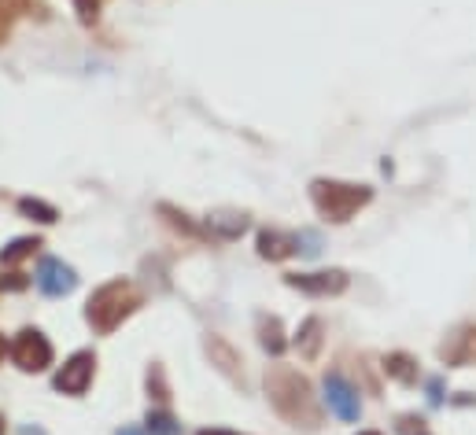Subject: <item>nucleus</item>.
I'll return each mask as SVG.
<instances>
[{
  "label": "nucleus",
  "mask_w": 476,
  "mask_h": 435,
  "mask_svg": "<svg viewBox=\"0 0 476 435\" xmlns=\"http://www.w3.org/2000/svg\"><path fill=\"white\" fill-rule=\"evenodd\" d=\"M0 5H5V8H26L30 0H0Z\"/></svg>",
  "instance_id": "24"
},
{
  "label": "nucleus",
  "mask_w": 476,
  "mask_h": 435,
  "mask_svg": "<svg viewBox=\"0 0 476 435\" xmlns=\"http://www.w3.org/2000/svg\"><path fill=\"white\" fill-rule=\"evenodd\" d=\"M118 435H145V431H137V428H122Z\"/></svg>",
  "instance_id": "27"
},
{
  "label": "nucleus",
  "mask_w": 476,
  "mask_h": 435,
  "mask_svg": "<svg viewBox=\"0 0 476 435\" xmlns=\"http://www.w3.org/2000/svg\"><path fill=\"white\" fill-rule=\"evenodd\" d=\"M75 284H78V277H75V269L66 266V262H59V258H41V266H37V288H41L45 296L59 299V296H66V292H75Z\"/></svg>",
  "instance_id": "8"
},
{
  "label": "nucleus",
  "mask_w": 476,
  "mask_h": 435,
  "mask_svg": "<svg viewBox=\"0 0 476 435\" xmlns=\"http://www.w3.org/2000/svg\"><path fill=\"white\" fill-rule=\"evenodd\" d=\"M359 435H380V431H359Z\"/></svg>",
  "instance_id": "30"
},
{
  "label": "nucleus",
  "mask_w": 476,
  "mask_h": 435,
  "mask_svg": "<svg viewBox=\"0 0 476 435\" xmlns=\"http://www.w3.org/2000/svg\"><path fill=\"white\" fill-rule=\"evenodd\" d=\"M199 435H237V431H229V428H208V431H199Z\"/></svg>",
  "instance_id": "25"
},
{
  "label": "nucleus",
  "mask_w": 476,
  "mask_h": 435,
  "mask_svg": "<svg viewBox=\"0 0 476 435\" xmlns=\"http://www.w3.org/2000/svg\"><path fill=\"white\" fill-rule=\"evenodd\" d=\"M255 332H258V343H262V350H269V354H285V329H281V318L278 314H258L255 318Z\"/></svg>",
  "instance_id": "11"
},
{
  "label": "nucleus",
  "mask_w": 476,
  "mask_h": 435,
  "mask_svg": "<svg viewBox=\"0 0 476 435\" xmlns=\"http://www.w3.org/2000/svg\"><path fill=\"white\" fill-rule=\"evenodd\" d=\"M23 435H45V431H41V428H26Z\"/></svg>",
  "instance_id": "28"
},
{
  "label": "nucleus",
  "mask_w": 476,
  "mask_h": 435,
  "mask_svg": "<svg viewBox=\"0 0 476 435\" xmlns=\"http://www.w3.org/2000/svg\"><path fill=\"white\" fill-rule=\"evenodd\" d=\"M310 199H314L318 214L329 218V222H348V218H355L373 199V192L366 185H348V181H325V177H318L310 185Z\"/></svg>",
  "instance_id": "3"
},
{
  "label": "nucleus",
  "mask_w": 476,
  "mask_h": 435,
  "mask_svg": "<svg viewBox=\"0 0 476 435\" xmlns=\"http://www.w3.org/2000/svg\"><path fill=\"white\" fill-rule=\"evenodd\" d=\"M296 251H303V255H310V258H314V255L321 251V244H318V237H314V233H299V237H296Z\"/></svg>",
  "instance_id": "21"
},
{
  "label": "nucleus",
  "mask_w": 476,
  "mask_h": 435,
  "mask_svg": "<svg viewBox=\"0 0 476 435\" xmlns=\"http://www.w3.org/2000/svg\"><path fill=\"white\" fill-rule=\"evenodd\" d=\"M0 435H5V417H0Z\"/></svg>",
  "instance_id": "29"
},
{
  "label": "nucleus",
  "mask_w": 476,
  "mask_h": 435,
  "mask_svg": "<svg viewBox=\"0 0 476 435\" xmlns=\"http://www.w3.org/2000/svg\"><path fill=\"white\" fill-rule=\"evenodd\" d=\"M75 5H78V15H82V23H96L100 0H75Z\"/></svg>",
  "instance_id": "22"
},
{
  "label": "nucleus",
  "mask_w": 476,
  "mask_h": 435,
  "mask_svg": "<svg viewBox=\"0 0 476 435\" xmlns=\"http://www.w3.org/2000/svg\"><path fill=\"white\" fill-rule=\"evenodd\" d=\"M5 354H8V339H5V332H0V361H5Z\"/></svg>",
  "instance_id": "26"
},
{
  "label": "nucleus",
  "mask_w": 476,
  "mask_h": 435,
  "mask_svg": "<svg viewBox=\"0 0 476 435\" xmlns=\"http://www.w3.org/2000/svg\"><path fill=\"white\" fill-rule=\"evenodd\" d=\"M429 402H432V406L443 402V380H429Z\"/></svg>",
  "instance_id": "23"
},
{
  "label": "nucleus",
  "mask_w": 476,
  "mask_h": 435,
  "mask_svg": "<svg viewBox=\"0 0 476 435\" xmlns=\"http://www.w3.org/2000/svg\"><path fill=\"white\" fill-rule=\"evenodd\" d=\"M440 358L447 361V366H472V361H476V325L458 329V332L440 347Z\"/></svg>",
  "instance_id": "9"
},
{
  "label": "nucleus",
  "mask_w": 476,
  "mask_h": 435,
  "mask_svg": "<svg viewBox=\"0 0 476 435\" xmlns=\"http://www.w3.org/2000/svg\"><path fill=\"white\" fill-rule=\"evenodd\" d=\"M244 229H248V218H244V214H233V210L208 218V237H215V240H237Z\"/></svg>",
  "instance_id": "13"
},
{
  "label": "nucleus",
  "mask_w": 476,
  "mask_h": 435,
  "mask_svg": "<svg viewBox=\"0 0 476 435\" xmlns=\"http://www.w3.org/2000/svg\"><path fill=\"white\" fill-rule=\"evenodd\" d=\"M145 424H148V431H152V435H181V424H177L167 410H152Z\"/></svg>",
  "instance_id": "18"
},
{
  "label": "nucleus",
  "mask_w": 476,
  "mask_h": 435,
  "mask_svg": "<svg viewBox=\"0 0 476 435\" xmlns=\"http://www.w3.org/2000/svg\"><path fill=\"white\" fill-rule=\"evenodd\" d=\"M325 402H329V410L339 417V420H348V424H355L359 417H362V402H359V391L339 377V373H329L325 377Z\"/></svg>",
  "instance_id": "7"
},
{
  "label": "nucleus",
  "mask_w": 476,
  "mask_h": 435,
  "mask_svg": "<svg viewBox=\"0 0 476 435\" xmlns=\"http://www.w3.org/2000/svg\"><path fill=\"white\" fill-rule=\"evenodd\" d=\"M159 214H163V218H167V222H170V226H174V229H181V233H185V237H199V229H196V226H192V222H188V218H185V214H181V210H174V207H170V203H159Z\"/></svg>",
  "instance_id": "19"
},
{
  "label": "nucleus",
  "mask_w": 476,
  "mask_h": 435,
  "mask_svg": "<svg viewBox=\"0 0 476 435\" xmlns=\"http://www.w3.org/2000/svg\"><path fill=\"white\" fill-rule=\"evenodd\" d=\"M296 350H299V358H307V361H314V358L321 354V321H318V318H307V321L299 325V332H296Z\"/></svg>",
  "instance_id": "14"
},
{
  "label": "nucleus",
  "mask_w": 476,
  "mask_h": 435,
  "mask_svg": "<svg viewBox=\"0 0 476 435\" xmlns=\"http://www.w3.org/2000/svg\"><path fill=\"white\" fill-rule=\"evenodd\" d=\"M19 210L26 214V218H34V222H41V226H52L56 218H59V210L52 207V203H45V199H19Z\"/></svg>",
  "instance_id": "17"
},
{
  "label": "nucleus",
  "mask_w": 476,
  "mask_h": 435,
  "mask_svg": "<svg viewBox=\"0 0 476 435\" xmlns=\"http://www.w3.org/2000/svg\"><path fill=\"white\" fill-rule=\"evenodd\" d=\"M12 358H15V366L23 373H41L52 366V343L45 339V332L37 329H23L12 343Z\"/></svg>",
  "instance_id": "4"
},
{
  "label": "nucleus",
  "mask_w": 476,
  "mask_h": 435,
  "mask_svg": "<svg viewBox=\"0 0 476 435\" xmlns=\"http://www.w3.org/2000/svg\"><path fill=\"white\" fill-rule=\"evenodd\" d=\"M384 373H388L391 380H399V384H418V361H414L410 354L395 350V354L384 358Z\"/></svg>",
  "instance_id": "15"
},
{
  "label": "nucleus",
  "mask_w": 476,
  "mask_h": 435,
  "mask_svg": "<svg viewBox=\"0 0 476 435\" xmlns=\"http://www.w3.org/2000/svg\"><path fill=\"white\" fill-rule=\"evenodd\" d=\"M37 248H41V240H37V237H19V240H12L5 251H0V262H5V266H15V262L30 258Z\"/></svg>",
  "instance_id": "16"
},
{
  "label": "nucleus",
  "mask_w": 476,
  "mask_h": 435,
  "mask_svg": "<svg viewBox=\"0 0 476 435\" xmlns=\"http://www.w3.org/2000/svg\"><path fill=\"white\" fill-rule=\"evenodd\" d=\"M292 251H296V237H289V233H281V229H262V233H258V255H262V258L281 262V258H289Z\"/></svg>",
  "instance_id": "12"
},
{
  "label": "nucleus",
  "mask_w": 476,
  "mask_h": 435,
  "mask_svg": "<svg viewBox=\"0 0 476 435\" xmlns=\"http://www.w3.org/2000/svg\"><path fill=\"white\" fill-rule=\"evenodd\" d=\"M266 395L274 402V410L289 420V424H303V428H314L318 424V402H314V391L307 384V377H299L296 369L289 366H278L274 373H266Z\"/></svg>",
  "instance_id": "1"
},
{
  "label": "nucleus",
  "mask_w": 476,
  "mask_h": 435,
  "mask_svg": "<svg viewBox=\"0 0 476 435\" xmlns=\"http://www.w3.org/2000/svg\"><path fill=\"white\" fill-rule=\"evenodd\" d=\"M289 288L303 296H339L348 288V273L344 269H321V273H289L285 277Z\"/></svg>",
  "instance_id": "6"
},
{
  "label": "nucleus",
  "mask_w": 476,
  "mask_h": 435,
  "mask_svg": "<svg viewBox=\"0 0 476 435\" xmlns=\"http://www.w3.org/2000/svg\"><path fill=\"white\" fill-rule=\"evenodd\" d=\"M208 354H211V366L222 373V377H229L233 384H244V373H240V354L222 339V336H211L208 339Z\"/></svg>",
  "instance_id": "10"
},
{
  "label": "nucleus",
  "mask_w": 476,
  "mask_h": 435,
  "mask_svg": "<svg viewBox=\"0 0 476 435\" xmlns=\"http://www.w3.org/2000/svg\"><path fill=\"white\" fill-rule=\"evenodd\" d=\"M141 307V292L133 288L129 280H107V284H100L96 292L89 296V303H86V321L93 325V332H100V336H111L133 310Z\"/></svg>",
  "instance_id": "2"
},
{
  "label": "nucleus",
  "mask_w": 476,
  "mask_h": 435,
  "mask_svg": "<svg viewBox=\"0 0 476 435\" xmlns=\"http://www.w3.org/2000/svg\"><path fill=\"white\" fill-rule=\"evenodd\" d=\"M96 373V354L93 350H78L63 361V369L56 373V391L63 395H86Z\"/></svg>",
  "instance_id": "5"
},
{
  "label": "nucleus",
  "mask_w": 476,
  "mask_h": 435,
  "mask_svg": "<svg viewBox=\"0 0 476 435\" xmlns=\"http://www.w3.org/2000/svg\"><path fill=\"white\" fill-rule=\"evenodd\" d=\"M148 391H156V399H159V402H167V399H170V388H167L163 366H152V369H148Z\"/></svg>",
  "instance_id": "20"
}]
</instances>
